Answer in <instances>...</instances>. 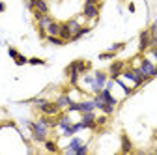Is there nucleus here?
<instances>
[{"mask_svg":"<svg viewBox=\"0 0 157 155\" xmlns=\"http://www.w3.org/2000/svg\"><path fill=\"white\" fill-rule=\"evenodd\" d=\"M28 129L32 131V140L37 142V144H43L49 137V127L41 122V120H37V122H26Z\"/></svg>","mask_w":157,"mask_h":155,"instance_id":"nucleus-1","label":"nucleus"},{"mask_svg":"<svg viewBox=\"0 0 157 155\" xmlns=\"http://www.w3.org/2000/svg\"><path fill=\"white\" fill-rule=\"evenodd\" d=\"M107 81H109V71H95L94 73V84H92L94 93H99L105 88Z\"/></svg>","mask_w":157,"mask_h":155,"instance_id":"nucleus-2","label":"nucleus"},{"mask_svg":"<svg viewBox=\"0 0 157 155\" xmlns=\"http://www.w3.org/2000/svg\"><path fill=\"white\" fill-rule=\"evenodd\" d=\"M99 13H101V4H84V6H82V15L88 19V21L97 23Z\"/></svg>","mask_w":157,"mask_h":155,"instance_id":"nucleus-3","label":"nucleus"},{"mask_svg":"<svg viewBox=\"0 0 157 155\" xmlns=\"http://www.w3.org/2000/svg\"><path fill=\"white\" fill-rule=\"evenodd\" d=\"M150 47H151V34H150V28H144L139 36V54L148 52Z\"/></svg>","mask_w":157,"mask_h":155,"instance_id":"nucleus-4","label":"nucleus"},{"mask_svg":"<svg viewBox=\"0 0 157 155\" xmlns=\"http://www.w3.org/2000/svg\"><path fill=\"white\" fill-rule=\"evenodd\" d=\"M125 66H127V62H124V60H112V64L109 66V79H112V81H116L118 77H122V71L125 69Z\"/></svg>","mask_w":157,"mask_h":155,"instance_id":"nucleus-5","label":"nucleus"},{"mask_svg":"<svg viewBox=\"0 0 157 155\" xmlns=\"http://www.w3.org/2000/svg\"><path fill=\"white\" fill-rule=\"evenodd\" d=\"M39 114H45V116H58L62 112V108L56 105V101H47V103H43L41 107H37L36 108Z\"/></svg>","mask_w":157,"mask_h":155,"instance_id":"nucleus-6","label":"nucleus"},{"mask_svg":"<svg viewBox=\"0 0 157 155\" xmlns=\"http://www.w3.org/2000/svg\"><path fill=\"white\" fill-rule=\"evenodd\" d=\"M94 103H95V108H99L103 114H107V116H112V114H114V108H116V107H114V105H110V103H107V101H103L99 93H95Z\"/></svg>","mask_w":157,"mask_h":155,"instance_id":"nucleus-7","label":"nucleus"},{"mask_svg":"<svg viewBox=\"0 0 157 155\" xmlns=\"http://www.w3.org/2000/svg\"><path fill=\"white\" fill-rule=\"evenodd\" d=\"M95 110H92V112H82V120H81V123H82V127L84 129H92V131H95L97 129V123H95Z\"/></svg>","mask_w":157,"mask_h":155,"instance_id":"nucleus-8","label":"nucleus"},{"mask_svg":"<svg viewBox=\"0 0 157 155\" xmlns=\"http://www.w3.org/2000/svg\"><path fill=\"white\" fill-rule=\"evenodd\" d=\"M69 66L75 67L81 75H84V73H88V71L92 69V62H90V60H82V58H81V60H73Z\"/></svg>","mask_w":157,"mask_h":155,"instance_id":"nucleus-9","label":"nucleus"},{"mask_svg":"<svg viewBox=\"0 0 157 155\" xmlns=\"http://www.w3.org/2000/svg\"><path fill=\"white\" fill-rule=\"evenodd\" d=\"M71 101H73V99L69 97V95H67L66 92H64V93H60V95H58V97H56V105L60 107L62 110H66V108H67V107L71 105Z\"/></svg>","mask_w":157,"mask_h":155,"instance_id":"nucleus-10","label":"nucleus"},{"mask_svg":"<svg viewBox=\"0 0 157 155\" xmlns=\"http://www.w3.org/2000/svg\"><path fill=\"white\" fill-rule=\"evenodd\" d=\"M58 36H60L66 43H69V41H71L73 32H71V28L67 26V23H62V25H60V34H58Z\"/></svg>","mask_w":157,"mask_h":155,"instance_id":"nucleus-11","label":"nucleus"},{"mask_svg":"<svg viewBox=\"0 0 157 155\" xmlns=\"http://www.w3.org/2000/svg\"><path fill=\"white\" fill-rule=\"evenodd\" d=\"M135 148H133V142H131V138L127 137V134L125 133H122V153H131Z\"/></svg>","mask_w":157,"mask_h":155,"instance_id":"nucleus-12","label":"nucleus"},{"mask_svg":"<svg viewBox=\"0 0 157 155\" xmlns=\"http://www.w3.org/2000/svg\"><path fill=\"white\" fill-rule=\"evenodd\" d=\"M52 21H54V17H51L49 13H45V15H41V19H37V21H36V26H37V28L47 30V26H49Z\"/></svg>","mask_w":157,"mask_h":155,"instance_id":"nucleus-13","label":"nucleus"},{"mask_svg":"<svg viewBox=\"0 0 157 155\" xmlns=\"http://www.w3.org/2000/svg\"><path fill=\"white\" fill-rule=\"evenodd\" d=\"M78 107H81V110L78 112H92V110H95V103H94V99H84V101H78Z\"/></svg>","mask_w":157,"mask_h":155,"instance_id":"nucleus-14","label":"nucleus"},{"mask_svg":"<svg viewBox=\"0 0 157 155\" xmlns=\"http://www.w3.org/2000/svg\"><path fill=\"white\" fill-rule=\"evenodd\" d=\"M99 95H101V99H103V101H107V103H110V105H114V107L118 105V99H116V97H114V95L110 93V90H107V88H103V90L99 92Z\"/></svg>","mask_w":157,"mask_h":155,"instance_id":"nucleus-15","label":"nucleus"},{"mask_svg":"<svg viewBox=\"0 0 157 155\" xmlns=\"http://www.w3.org/2000/svg\"><path fill=\"white\" fill-rule=\"evenodd\" d=\"M81 146H82V138H78V137H75V134H73V138H71V142H69V146H67L66 151H67V153H71V151L75 153Z\"/></svg>","mask_w":157,"mask_h":155,"instance_id":"nucleus-16","label":"nucleus"},{"mask_svg":"<svg viewBox=\"0 0 157 155\" xmlns=\"http://www.w3.org/2000/svg\"><path fill=\"white\" fill-rule=\"evenodd\" d=\"M60 21H56V19H54V21L47 26V36H58V34H60Z\"/></svg>","mask_w":157,"mask_h":155,"instance_id":"nucleus-17","label":"nucleus"},{"mask_svg":"<svg viewBox=\"0 0 157 155\" xmlns=\"http://www.w3.org/2000/svg\"><path fill=\"white\" fill-rule=\"evenodd\" d=\"M92 32V26H81L75 34H73V37H71V41H77V40H81V37H84L86 34H90Z\"/></svg>","mask_w":157,"mask_h":155,"instance_id":"nucleus-18","label":"nucleus"},{"mask_svg":"<svg viewBox=\"0 0 157 155\" xmlns=\"http://www.w3.org/2000/svg\"><path fill=\"white\" fill-rule=\"evenodd\" d=\"M34 9L41 11V13H49V4H47V0H34Z\"/></svg>","mask_w":157,"mask_h":155,"instance_id":"nucleus-19","label":"nucleus"},{"mask_svg":"<svg viewBox=\"0 0 157 155\" xmlns=\"http://www.w3.org/2000/svg\"><path fill=\"white\" fill-rule=\"evenodd\" d=\"M47 43H51V45H54V47H62V45H66V41L62 40L60 36H47V40H45Z\"/></svg>","mask_w":157,"mask_h":155,"instance_id":"nucleus-20","label":"nucleus"},{"mask_svg":"<svg viewBox=\"0 0 157 155\" xmlns=\"http://www.w3.org/2000/svg\"><path fill=\"white\" fill-rule=\"evenodd\" d=\"M43 148H45L47 151H51V153H58V151H60V148H58L56 140H49V138L43 142Z\"/></svg>","mask_w":157,"mask_h":155,"instance_id":"nucleus-21","label":"nucleus"},{"mask_svg":"<svg viewBox=\"0 0 157 155\" xmlns=\"http://www.w3.org/2000/svg\"><path fill=\"white\" fill-rule=\"evenodd\" d=\"M125 45H127L125 41H120V43H114V45H110V47H109V51H112V52H116V54H118V52H122V51L125 49Z\"/></svg>","mask_w":157,"mask_h":155,"instance_id":"nucleus-22","label":"nucleus"},{"mask_svg":"<svg viewBox=\"0 0 157 155\" xmlns=\"http://www.w3.org/2000/svg\"><path fill=\"white\" fill-rule=\"evenodd\" d=\"M95 123H97V127H105L109 123V116L107 114H101L99 118H95Z\"/></svg>","mask_w":157,"mask_h":155,"instance_id":"nucleus-23","label":"nucleus"},{"mask_svg":"<svg viewBox=\"0 0 157 155\" xmlns=\"http://www.w3.org/2000/svg\"><path fill=\"white\" fill-rule=\"evenodd\" d=\"M25 64H28V58H26L25 54L19 52V54H17V58H15V66H25Z\"/></svg>","mask_w":157,"mask_h":155,"instance_id":"nucleus-24","label":"nucleus"},{"mask_svg":"<svg viewBox=\"0 0 157 155\" xmlns=\"http://www.w3.org/2000/svg\"><path fill=\"white\" fill-rule=\"evenodd\" d=\"M114 58H116V52H112V51H107V52L99 54V60H114Z\"/></svg>","mask_w":157,"mask_h":155,"instance_id":"nucleus-25","label":"nucleus"},{"mask_svg":"<svg viewBox=\"0 0 157 155\" xmlns=\"http://www.w3.org/2000/svg\"><path fill=\"white\" fill-rule=\"evenodd\" d=\"M28 64H30V66H45L47 62L43 60V58H36V56H34V58H28Z\"/></svg>","mask_w":157,"mask_h":155,"instance_id":"nucleus-26","label":"nucleus"},{"mask_svg":"<svg viewBox=\"0 0 157 155\" xmlns=\"http://www.w3.org/2000/svg\"><path fill=\"white\" fill-rule=\"evenodd\" d=\"M75 153H77V155H86V153H88V144H82L81 148L75 151Z\"/></svg>","mask_w":157,"mask_h":155,"instance_id":"nucleus-27","label":"nucleus"},{"mask_svg":"<svg viewBox=\"0 0 157 155\" xmlns=\"http://www.w3.org/2000/svg\"><path fill=\"white\" fill-rule=\"evenodd\" d=\"M8 54L13 58V60H15V58H17V54H19V51L15 49V47H8Z\"/></svg>","mask_w":157,"mask_h":155,"instance_id":"nucleus-28","label":"nucleus"},{"mask_svg":"<svg viewBox=\"0 0 157 155\" xmlns=\"http://www.w3.org/2000/svg\"><path fill=\"white\" fill-rule=\"evenodd\" d=\"M84 82L92 86V84H94V77H92V75H88V73H84Z\"/></svg>","mask_w":157,"mask_h":155,"instance_id":"nucleus-29","label":"nucleus"},{"mask_svg":"<svg viewBox=\"0 0 157 155\" xmlns=\"http://www.w3.org/2000/svg\"><path fill=\"white\" fill-rule=\"evenodd\" d=\"M150 52L153 54V58H155V64H157V47H151V49H150Z\"/></svg>","mask_w":157,"mask_h":155,"instance_id":"nucleus-30","label":"nucleus"},{"mask_svg":"<svg viewBox=\"0 0 157 155\" xmlns=\"http://www.w3.org/2000/svg\"><path fill=\"white\" fill-rule=\"evenodd\" d=\"M84 4H101V0H84Z\"/></svg>","mask_w":157,"mask_h":155,"instance_id":"nucleus-31","label":"nucleus"},{"mask_svg":"<svg viewBox=\"0 0 157 155\" xmlns=\"http://www.w3.org/2000/svg\"><path fill=\"white\" fill-rule=\"evenodd\" d=\"M4 9H6V6H4V2H0V13H2Z\"/></svg>","mask_w":157,"mask_h":155,"instance_id":"nucleus-32","label":"nucleus"},{"mask_svg":"<svg viewBox=\"0 0 157 155\" xmlns=\"http://www.w3.org/2000/svg\"><path fill=\"white\" fill-rule=\"evenodd\" d=\"M26 2H34V0H26Z\"/></svg>","mask_w":157,"mask_h":155,"instance_id":"nucleus-33","label":"nucleus"},{"mask_svg":"<svg viewBox=\"0 0 157 155\" xmlns=\"http://www.w3.org/2000/svg\"><path fill=\"white\" fill-rule=\"evenodd\" d=\"M155 153H157V148H155Z\"/></svg>","mask_w":157,"mask_h":155,"instance_id":"nucleus-34","label":"nucleus"}]
</instances>
